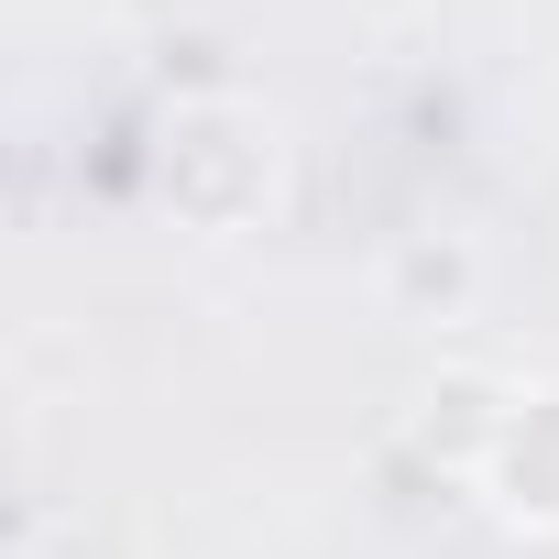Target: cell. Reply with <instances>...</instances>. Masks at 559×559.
<instances>
[{
    "mask_svg": "<svg viewBox=\"0 0 559 559\" xmlns=\"http://www.w3.org/2000/svg\"><path fill=\"white\" fill-rule=\"evenodd\" d=\"M154 187L187 230H252L274 198V110H252L241 88L176 99V121L154 143Z\"/></svg>",
    "mask_w": 559,
    "mask_h": 559,
    "instance_id": "obj_1",
    "label": "cell"
},
{
    "mask_svg": "<svg viewBox=\"0 0 559 559\" xmlns=\"http://www.w3.org/2000/svg\"><path fill=\"white\" fill-rule=\"evenodd\" d=\"M373 308L406 330H461L483 308V241L472 230H395L373 252Z\"/></svg>",
    "mask_w": 559,
    "mask_h": 559,
    "instance_id": "obj_2",
    "label": "cell"
},
{
    "mask_svg": "<svg viewBox=\"0 0 559 559\" xmlns=\"http://www.w3.org/2000/svg\"><path fill=\"white\" fill-rule=\"evenodd\" d=\"M504 406H515L504 373L450 362V373L417 384V406H406V461H428L439 483H472V493H483V461H493V439H504Z\"/></svg>",
    "mask_w": 559,
    "mask_h": 559,
    "instance_id": "obj_3",
    "label": "cell"
},
{
    "mask_svg": "<svg viewBox=\"0 0 559 559\" xmlns=\"http://www.w3.org/2000/svg\"><path fill=\"white\" fill-rule=\"evenodd\" d=\"M483 504L526 537H559V384H515L504 439L483 461Z\"/></svg>",
    "mask_w": 559,
    "mask_h": 559,
    "instance_id": "obj_4",
    "label": "cell"
},
{
    "mask_svg": "<svg viewBox=\"0 0 559 559\" xmlns=\"http://www.w3.org/2000/svg\"><path fill=\"white\" fill-rule=\"evenodd\" d=\"M12 559H56V537H45V526H23V537H12Z\"/></svg>",
    "mask_w": 559,
    "mask_h": 559,
    "instance_id": "obj_5",
    "label": "cell"
},
{
    "mask_svg": "<svg viewBox=\"0 0 559 559\" xmlns=\"http://www.w3.org/2000/svg\"><path fill=\"white\" fill-rule=\"evenodd\" d=\"M362 12H373V23H406V12H417V0H362Z\"/></svg>",
    "mask_w": 559,
    "mask_h": 559,
    "instance_id": "obj_6",
    "label": "cell"
}]
</instances>
